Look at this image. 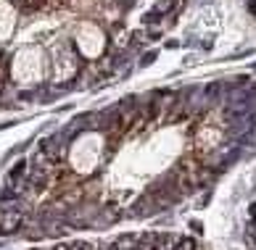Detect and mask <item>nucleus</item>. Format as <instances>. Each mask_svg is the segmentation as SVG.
<instances>
[{
	"instance_id": "4",
	"label": "nucleus",
	"mask_w": 256,
	"mask_h": 250,
	"mask_svg": "<svg viewBox=\"0 0 256 250\" xmlns=\"http://www.w3.org/2000/svg\"><path fill=\"white\" fill-rule=\"evenodd\" d=\"M138 243H140V237H135V235H122V237L114 240L111 250H135Z\"/></svg>"
},
{
	"instance_id": "8",
	"label": "nucleus",
	"mask_w": 256,
	"mask_h": 250,
	"mask_svg": "<svg viewBox=\"0 0 256 250\" xmlns=\"http://www.w3.org/2000/svg\"><path fill=\"white\" fill-rule=\"evenodd\" d=\"M116 219H119V211L116 208H108V211H100L98 219L92 221V224H114Z\"/></svg>"
},
{
	"instance_id": "18",
	"label": "nucleus",
	"mask_w": 256,
	"mask_h": 250,
	"mask_svg": "<svg viewBox=\"0 0 256 250\" xmlns=\"http://www.w3.org/2000/svg\"><path fill=\"white\" fill-rule=\"evenodd\" d=\"M53 250H66V245H58V248H53Z\"/></svg>"
},
{
	"instance_id": "2",
	"label": "nucleus",
	"mask_w": 256,
	"mask_h": 250,
	"mask_svg": "<svg viewBox=\"0 0 256 250\" xmlns=\"http://www.w3.org/2000/svg\"><path fill=\"white\" fill-rule=\"evenodd\" d=\"M61 142H64V140H61V134H53V137H48V140H42V142H40V150L56 163V161L64 156V145H61Z\"/></svg>"
},
{
	"instance_id": "10",
	"label": "nucleus",
	"mask_w": 256,
	"mask_h": 250,
	"mask_svg": "<svg viewBox=\"0 0 256 250\" xmlns=\"http://www.w3.org/2000/svg\"><path fill=\"white\" fill-rule=\"evenodd\" d=\"M172 250H196V240H190V237H180V243H177Z\"/></svg>"
},
{
	"instance_id": "6",
	"label": "nucleus",
	"mask_w": 256,
	"mask_h": 250,
	"mask_svg": "<svg viewBox=\"0 0 256 250\" xmlns=\"http://www.w3.org/2000/svg\"><path fill=\"white\" fill-rule=\"evenodd\" d=\"M48 171H42V169H34L30 166V187H42L45 182H48Z\"/></svg>"
},
{
	"instance_id": "5",
	"label": "nucleus",
	"mask_w": 256,
	"mask_h": 250,
	"mask_svg": "<svg viewBox=\"0 0 256 250\" xmlns=\"http://www.w3.org/2000/svg\"><path fill=\"white\" fill-rule=\"evenodd\" d=\"M130 37H132V34L124 29V26H114V42H111V50H119V47H127Z\"/></svg>"
},
{
	"instance_id": "19",
	"label": "nucleus",
	"mask_w": 256,
	"mask_h": 250,
	"mask_svg": "<svg viewBox=\"0 0 256 250\" xmlns=\"http://www.w3.org/2000/svg\"><path fill=\"white\" fill-rule=\"evenodd\" d=\"M0 92H3V82H0Z\"/></svg>"
},
{
	"instance_id": "1",
	"label": "nucleus",
	"mask_w": 256,
	"mask_h": 250,
	"mask_svg": "<svg viewBox=\"0 0 256 250\" xmlns=\"http://www.w3.org/2000/svg\"><path fill=\"white\" fill-rule=\"evenodd\" d=\"M22 224H24V214H22V211L8 208V211L0 214V235H14Z\"/></svg>"
},
{
	"instance_id": "13",
	"label": "nucleus",
	"mask_w": 256,
	"mask_h": 250,
	"mask_svg": "<svg viewBox=\"0 0 256 250\" xmlns=\"http://www.w3.org/2000/svg\"><path fill=\"white\" fill-rule=\"evenodd\" d=\"M66 250H92L90 243H72V245H66Z\"/></svg>"
},
{
	"instance_id": "12",
	"label": "nucleus",
	"mask_w": 256,
	"mask_h": 250,
	"mask_svg": "<svg viewBox=\"0 0 256 250\" xmlns=\"http://www.w3.org/2000/svg\"><path fill=\"white\" fill-rule=\"evenodd\" d=\"M246 243H248L251 250H256V227H251V232L246 235Z\"/></svg>"
},
{
	"instance_id": "3",
	"label": "nucleus",
	"mask_w": 256,
	"mask_h": 250,
	"mask_svg": "<svg viewBox=\"0 0 256 250\" xmlns=\"http://www.w3.org/2000/svg\"><path fill=\"white\" fill-rule=\"evenodd\" d=\"M156 211H161V208H158V203L154 200V195L148 192V195H143V198H140L135 206H132L130 214H132V216H154Z\"/></svg>"
},
{
	"instance_id": "14",
	"label": "nucleus",
	"mask_w": 256,
	"mask_h": 250,
	"mask_svg": "<svg viewBox=\"0 0 256 250\" xmlns=\"http://www.w3.org/2000/svg\"><path fill=\"white\" fill-rule=\"evenodd\" d=\"M111 69H114V61H111V58H100L98 71H111Z\"/></svg>"
},
{
	"instance_id": "9",
	"label": "nucleus",
	"mask_w": 256,
	"mask_h": 250,
	"mask_svg": "<svg viewBox=\"0 0 256 250\" xmlns=\"http://www.w3.org/2000/svg\"><path fill=\"white\" fill-rule=\"evenodd\" d=\"M174 5H177V0H158V3L154 5V11H150V16H164V13L172 11Z\"/></svg>"
},
{
	"instance_id": "7",
	"label": "nucleus",
	"mask_w": 256,
	"mask_h": 250,
	"mask_svg": "<svg viewBox=\"0 0 256 250\" xmlns=\"http://www.w3.org/2000/svg\"><path fill=\"white\" fill-rule=\"evenodd\" d=\"M34 169H42V171H48V174H50V171H53V161L48 158V156H45V153L42 150H37V156H34Z\"/></svg>"
},
{
	"instance_id": "11",
	"label": "nucleus",
	"mask_w": 256,
	"mask_h": 250,
	"mask_svg": "<svg viewBox=\"0 0 256 250\" xmlns=\"http://www.w3.org/2000/svg\"><path fill=\"white\" fill-rule=\"evenodd\" d=\"M146 37H148V29H140V32L132 34V42H135V45H143V42H146Z\"/></svg>"
},
{
	"instance_id": "17",
	"label": "nucleus",
	"mask_w": 256,
	"mask_h": 250,
	"mask_svg": "<svg viewBox=\"0 0 256 250\" xmlns=\"http://www.w3.org/2000/svg\"><path fill=\"white\" fill-rule=\"evenodd\" d=\"M135 250H148V248H146V245H140V243H138V248H135Z\"/></svg>"
},
{
	"instance_id": "16",
	"label": "nucleus",
	"mask_w": 256,
	"mask_h": 250,
	"mask_svg": "<svg viewBox=\"0 0 256 250\" xmlns=\"http://www.w3.org/2000/svg\"><path fill=\"white\" fill-rule=\"evenodd\" d=\"M248 8H251V11L256 13V0H251V3H248Z\"/></svg>"
},
{
	"instance_id": "15",
	"label": "nucleus",
	"mask_w": 256,
	"mask_h": 250,
	"mask_svg": "<svg viewBox=\"0 0 256 250\" xmlns=\"http://www.w3.org/2000/svg\"><path fill=\"white\" fill-rule=\"evenodd\" d=\"M154 61H156V53L150 50V53H146V55H143V61H140V63H154Z\"/></svg>"
}]
</instances>
